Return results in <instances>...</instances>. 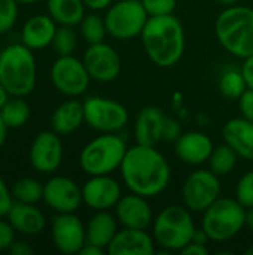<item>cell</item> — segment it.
Wrapping results in <instances>:
<instances>
[{
	"label": "cell",
	"mask_w": 253,
	"mask_h": 255,
	"mask_svg": "<svg viewBox=\"0 0 253 255\" xmlns=\"http://www.w3.org/2000/svg\"><path fill=\"white\" fill-rule=\"evenodd\" d=\"M121 175L131 193L146 199L160 196L171 179L167 158L155 146L140 143L127 149L121 164Z\"/></svg>",
	"instance_id": "1"
},
{
	"label": "cell",
	"mask_w": 253,
	"mask_h": 255,
	"mask_svg": "<svg viewBox=\"0 0 253 255\" xmlns=\"http://www.w3.org/2000/svg\"><path fill=\"white\" fill-rule=\"evenodd\" d=\"M140 37L145 52L158 67H173L185 52V30L173 13L149 16Z\"/></svg>",
	"instance_id": "2"
},
{
	"label": "cell",
	"mask_w": 253,
	"mask_h": 255,
	"mask_svg": "<svg viewBox=\"0 0 253 255\" xmlns=\"http://www.w3.org/2000/svg\"><path fill=\"white\" fill-rule=\"evenodd\" d=\"M37 81L33 49L24 43H10L0 52V82L12 97L28 96Z\"/></svg>",
	"instance_id": "3"
},
{
	"label": "cell",
	"mask_w": 253,
	"mask_h": 255,
	"mask_svg": "<svg viewBox=\"0 0 253 255\" xmlns=\"http://www.w3.org/2000/svg\"><path fill=\"white\" fill-rule=\"evenodd\" d=\"M215 34L225 51L237 58L253 55V9L228 6L215 22Z\"/></svg>",
	"instance_id": "4"
},
{
	"label": "cell",
	"mask_w": 253,
	"mask_h": 255,
	"mask_svg": "<svg viewBox=\"0 0 253 255\" xmlns=\"http://www.w3.org/2000/svg\"><path fill=\"white\" fill-rule=\"evenodd\" d=\"M152 236L157 247L174 253L182 251L195 233V223L191 211L183 205H171L164 208L152 223Z\"/></svg>",
	"instance_id": "5"
},
{
	"label": "cell",
	"mask_w": 253,
	"mask_h": 255,
	"mask_svg": "<svg viewBox=\"0 0 253 255\" xmlns=\"http://www.w3.org/2000/svg\"><path fill=\"white\" fill-rule=\"evenodd\" d=\"M127 149L128 146L119 134L101 133L82 148L79 166L89 176L110 175L121 169Z\"/></svg>",
	"instance_id": "6"
},
{
	"label": "cell",
	"mask_w": 253,
	"mask_h": 255,
	"mask_svg": "<svg viewBox=\"0 0 253 255\" xmlns=\"http://www.w3.org/2000/svg\"><path fill=\"white\" fill-rule=\"evenodd\" d=\"M203 214L201 227L212 242L231 241L245 227L246 208L237 199L219 197Z\"/></svg>",
	"instance_id": "7"
},
{
	"label": "cell",
	"mask_w": 253,
	"mask_h": 255,
	"mask_svg": "<svg viewBox=\"0 0 253 255\" xmlns=\"http://www.w3.org/2000/svg\"><path fill=\"white\" fill-rule=\"evenodd\" d=\"M149 15L145 10L142 1L137 0H119L107 7L104 22L107 33L121 40L140 36Z\"/></svg>",
	"instance_id": "8"
},
{
	"label": "cell",
	"mask_w": 253,
	"mask_h": 255,
	"mask_svg": "<svg viewBox=\"0 0 253 255\" xmlns=\"http://www.w3.org/2000/svg\"><path fill=\"white\" fill-rule=\"evenodd\" d=\"M85 123L100 133H118L128 123V111L119 102L92 96L84 102Z\"/></svg>",
	"instance_id": "9"
},
{
	"label": "cell",
	"mask_w": 253,
	"mask_h": 255,
	"mask_svg": "<svg viewBox=\"0 0 253 255\" xmlns=\"http://www.w3.org/2000/svg\"><path fill=\"white\" fill-rule=\"evenodd\" d=\"M52 85L67 97L82 96L89 85L91 76L82 60L72 55H58L49 72Z\"/></svg>",
	"instance_id": "10"
},
{
	"label": "cell",
	"mask_w": 253,
	"mask_h": 255,
	"mask_svg": "<svg viewBox=\"0 0 253 255\" xmlns=\"http://www.w3.org/2000/svg\"><path fill=\"white\" fill-rule=\"evenodd\" d=\"M219 197V176L215 175L210 169H200L192 172L182 185V200L191 212H204Z\"/></svg>",
	"instance_id": "11"
},
{
	"label": "cell",
	"mask_w": 253,
	"mask_h": 255,
	"mask_svg": "<svg viewBox=\"0 0 253 255\" xmlns=\"http://www.w3.org/2000/svg\"><path fill=\"white\" fill-rule=\"evenodd\" d=\"M51 239L61 254H79L86 244V227L75 212L57 214L51 220Z\"/></svg>",
	"instance_id": "12"
},
{
	"label": "cell",
	"mask_w": 253,
	"mask_h": 255,
	"mask_svg": "<svg viewBox=\"0 0 253 255\" xmlns=\"http://www.w3.org/2000/svg\"><path fill=\"white\" fill-rule=\"evenodd\" d=\"M91 79L97 82H112L115 81L122 69V61L116 49L106 43H91L82 58Z\"/></svg>",
	"instance_id": "13"
},
{
	"label": "cell",
	"mask_w": 253,
	"mask_h": 255,
	"mask_svg": "<svg viewBox=\"0 0 253 255\" xmlns=\"http://www.w3.org/2000/svg\"><path fill=\"white\" fill-rule=\"evenodd\" d=\"M63 142L54 130L40 131L30 145V164L40 173H54L63 161Z\"/></svg>",
	"instance_id": "14"
},
{
	"label": "cell",
	"mask_w": 253,
	"mask_h": 255,
	"mask_svg": "<svg viewBox=\"0 0 253 255\" xmlns=\"http://www.w3.org/2000/svg\"><path fill=\"white\" fill-rule=\"evenodd\" d=\"M43 202L57 214L76 212L84 202L82 188L67 176H52L43 185Z\"/></svg>",
	"instance_id": "15"
},
{
	"label": "cell",
	"mask_w": 253,
	"mask_h": 255,
	"mask_svg": "<svg viewBox=\"0 0 253 255\" xmlns=\"http://www.w3.org/2000/svg\"><path fill=\"white\" fill-rule=\"evenodd\" d=\"M121 197V185L110 175L91 176L82 187L84 203L95 212L115 208Z\"/></svg>",
	"instance_id": "16"
},
{
	"label": "cell",
	"mask_w": 253,
	"mask_h": 255,
	"mask_svg": "<svg viewBox=\"0 0 253 255\" xmlns=\"http://www.w3.org/2000/svg\"><path fill=\"white\" fill-rule=\"evenodd\" d=\"M115 217L122 227L146 230L154 223V212L146 197L139 194H127L119 199L115 206Z\"/></svg>",
	"instance_id": "17"
},
{
	"label": "cell",
	"mask_w": 253,
	"mask_h": 255,
	"mask_svg": "<svg viewBox=\"0 0 253 255\" xmlns=\"http://www.w3.org/2000/svg\"><path fill=\"white\" fill-rule=\"evenodd\" d=\"M155 239L143 229L122 227L107 247L110 255H152L157 253Z\"/></svg>",
	"instance_id": "18"
},
{
	"label": "cell",
	"mask_w": 253,
	"mask_h": 255,
	"mask_svg": "<svg viewBox=\"0 0 253 255\" xmlns=\"http://www.w3.org/2000/svg\"><path fill=\"white\" fill-rule=\"evenodd\" d=\"M213 148L212 139L201 131L182 133L174 142V152L177 158L189 166H200L209 161Z\"/></svg>",
	"instance_id": "19"
},
{
	"label": "cell",
	"mask_w": 253,
	"mask_h": 255,
	"mask_svg": "<svg viewBox=\"0 0 253 255\" xmlns=\"http://www.w3.org/2000/svg\"><path fill=\"white\" fill-rule=\"evenodd\" d=\"M164 112L157 106L143 108L134 123L136 142L146 146H157L163 140V128L166 123Z\"/></svg>",
	"instance_id": "20"
},
{
	"label": "cell",
	"mask_w": 253,
	"mask_h": 255,
	"mask_svg": "<svg viewBox=\"0 0 253 255\" xmlns=\"http://www.w3.org/2000/svg\"><path fill=\"white\" fill-rule=\"evenodd\" d=\"M7 221L22 236H37L46 226V218L36 205L21 202H13L7 214Z\"/></svg>",
	"instance_id": "21"
},
{
	"label": "cell",
	"mask_w": 253,
	"mask_h": 255,
	"mask_svg": "<svg viewBox=\"0 0 253 255\" xmlns=\"http://www.w3.org/2000/svg\"><path fill=\"white\" fill-rule=\"evenodd\" d=\"M57 22L49 15L30 16L21 28V43L36 51L52 45Z\"/></svg>",
	"instance_id": "22"
},
{
	"label": "cell",
	"mask_w": 253,
	"mask_h": 255,
	"mask_svg": "<svg viewBox=\"0 0 253 255\" xmlns=\"http://www.w3.org/2000/svg\"><path fill=\"white\" fill-rule=\"evenodd\" d=\"M222 137L239 157L253 160V121L243 117L227 121L222 128Z\"/></svg>",
	"instance_id": "23"
},
{
	"label": "cell",
	"mask_w": 253,
	"mask_h": 255,
	"mask_svg": "<svg viewBox=\"0 0 253 255\" xmlns=\"http://www.w3.org/2000/svg\"><path fill=\"white\" fill-rule=\"evenodd\" d=\"M85 123L84 103L78 100H66L55 108L51 117V127L60 136L70 134L76 131Z\"/></svg>",
	"instance_id": "24"
},
{
	"label": "cell",
	"mask_w": 253,
	"mask_h": 255,
	"mask_svg": "<svg viewBox=\"0 0 253 255\" xmlns=\"http://www.w3.org/2000/svg\"><path fill=\"white\" fill-rule=\"evenodd\" d=\"M118 220L109 211H97L86 226V242L107 250L109 244L118 233Z\"/></svg>",
	"instance_id": "25"
},
{
	"label": "cell",
	"mask_w": 253,
	"mask_h": 255,
	"mask_svg": "<svg viewBox=\"0 0 253 255\" xmlns=\"http://www.w3.org/2000/svg\"><path fill=\"white\" fill-rule=\"evenodd\" d=\"M48 15L60 25H79L85 16L84 0H48Z\"/></svg>",
	"instance_id": "26"
},
{
	"label": "cell",
	"mask_w": 253,
	"mask_h": 255,
	"mask_svg": "<svg viewBox=\"0 0 253 255\" xmlns=\"http://www.w3.org/2000/svg\"><path fill=\"white\" fill-rule=\"evenodd\" d=\"M31 115L30 105L24 100V97L9 99L0 109V117L7 128H19L22 127Z\"/></svg>",
	"instance_id": "27"
},
{
	"label": "cell",
	"mask_w": 253,
	"mask_h": 255,
	"mask_svg": "<svg viewBox=\"0 0 253 255\" xmlns=\"http://www.w3.org/2000/svg\"><path fill=\"white\" fill-rule=\"evenodd\" d=\"M237 158L239 154L228 143H222L213 148L209 158V169L218 176H225L236 169Z\"/></svg>",
	"instance_id": "28"
},
{
	"label": "cell",
	"mask_w": 253,
	"mask_h": 255,
	"mask_svg": "<svg viewBox=\"0 0 253 255\" xmlns=\"http://www.w3.org/2000/svg\"><path fill=\"white\" fill-rule=\"evenodd\" d=\"M246 90H248V84H246L242 69L230 67L221 75L219 91L224 97L236 100V99H240Z\"/></svg>",
	"instance_id": "29"
},
{
	"label": "cell",
	"mask_w": 253,
	"mask_h": 255,
	"mask_svg": "<svg viewBox=\"0 0 253 255\" xmlns=\"http://www.w3.org/2000/svg\"><path fill=\"white\" fill-rule=\"evenodd\" d=\"M12 196L15 202L36 205L37 202L43 200V185L37 179L21 178L13 184Z\"/></svg>",
	"instance_id": "30"
},
{
	"label": "cell",
	"mask_w": 253,
	"mask_h": 255,
	"mask_svg": "<svg viewBox=\"0 0 253 255\" xmlns=\"http://www.w3.org/2000/svg\"><path fill=\"white\" fill-rule=\"evenodd\" d=\"M81 34L82 37L91 45V43H98V42H104V37L107 34V28H106V22H104V16L101 18L97 13H88L82 18L81 24Z\"/></svg>",
	"instance_id": "31"
},
{
	"label": "cell",
	"mask_w": 253,
	"mask_h": 255,
	"mask_svg": "<svg viewBox=\"0 0 253 255\" xmlns=\"http://www.w3.org/2000/svg\"><path fill=\"white\" fill-rule=\"evenodd\" d=\"M78 45V36L70 25H60L57 27L52 46L58 55H72Z\"/></svg>",
	"instance_id": "32"
},
{
	"label": "cell",
	"mask_w": 253,
	"mask_h": 255,
	"mask_svg": "<svg viewBox=\"0 0 253 255\" xmlns=\"http://www.w3.org/2000/svg\"><path fill=\"white\" fill-rule=\"evenodd\" d=\"M18 1L0 0V34L10 31L18 19Z\"/></svg>",
	"instance_id": "33"
},
{
	"label": "cell",
	"mask_w": 253,
	"mask_h": 255,
	"mask_svg": "<svg viewBox=\"0 0 253 255\" xmlns=\"http://www.w3.org/2000/svg\"><path fill=\"white\" fill-rule=\"evenodd\" d=\"M236 199L246 209L253 208V170L245 173L236 185Z\"/></svg>",
	"instance_id": "34"
},
{
	"label": "cell",
	"mask_w": 253,
	"mask_h": 255,
	"mask_svg": "<svg viewBox=\"0 0 253 255\" xmlns=\"http://www.w3.org/2000/svg\"><path fill=\"white\" fill-rule=\"evenodd\" d=\"M142 4L149 16H161L173 13L177 0H142Z\"/></svg>",
	"instance_id": "35"
},
{
	"label": "cell",
	"mask_w": 253,
	"mask_h": 255,
	"mask_svg": "<svg viewBox=\"0 0 253 255\" xmlns=\"http://www.w3.org/2000/svg\"><path fill=\"white\" fill-rule=\"evenodd\" d=\"M12 205H13L12 190H9L7 184H6L4 179L0 176V218L7 217V214H9Z\"/></svg>",
	"instance_id": "36"
},
{
	"label": "cell",
	"mask_w": 253,
	"mask_h": 255,
	"mask_svg": "<svg viewBox=\"0 0 253 255\" xmlns=\"http://www.w3.org/2000/svg\"><path fill=\"white\" fill-rule=\"evenodd\" d=\"M15 230L10 226L9 221H4L3 218H0V251L9 250L10 245L15 241Z\"/></svg>",
	"instance_id": "37"
},
{
	"label": "cell",
	"mask_w": 253,
	"mask_h": 255,
	"mask_svg": "<svg viewBox=\"0 0 253 255\" xmlns=\"http://www.w3.org/2000/svg\"><path fill=\"white\" fill-rule=\"evenodd\" d=\"M180 134H182L180 124L174 118L167 117L166 123H164V128H163V140H166V142H176Z\"/></svg>",
	"instance_id": "38"
},
{
	"label": "cell",
	"mask_w": 253,
	"mask_h": 255,
	"mask_svg": "<svg viewBox=\"0 0 253 255\" xmlns=\"http://www.w3.org/2000/svg\"><path fill=\"white\" fill-rule=\"evenodd\" d=\"M239 102H240L242 117L249 120V121H253V88H248L242 94Z\"/></svg>",
	"instance_id": "39"
},
{
	"label": "cell",
	"mask_w": 253,
	"mask_h": 255,
	"mask_svg": "<svg viewBox=\"0 0 253 255\" xmlns=\"http://www.w3.org/2000/svg\"><path fill=\"white\" fill-rule=\"evenodd\" d=\"M10 254L12 255H33L34 250L25 242V241H13V244L9 248Z\"/></svg>",
	"instance_id": "40"
},
{
	"label": "cell",
	"mask_w": 253,
	"mask_h": 255,
	"mask_svg": "<svg viewBox=\"0 0 253 255\" xmlns=\"http://www.w3.org/2000/svg\"><path fill=\"white\" fill-rule=\"evenodd\" d=\"M242 72H243V76L246 79L248 88H253V55L245 58V63L242 66Z\"/></svg>",
	"instance_id": "41"
},
{
	"label": "cell",
	"mask_w": 253,
	"mask_h": 255,
	"mask_svg": "<svg viewBox=\"0 0 253 255\" xmlns=\"http://www.w3.org/2000/svg\"><path fill=\"white\" fill-rule=\"evenodd\" d=\"M180 253L186 255H207L209 254V250H207L206 245H200V244L191 241Z\"/></svg>",
	"instance_id": "42"
},
{
	"label": "cell",
	"mask_w": 253,
	"mask_h": 255,
	"mask_svg": "<svg viewBox=\"0 0 253 255\" xmlns=\"http://www.w3.org/2000/svg\"><path fill=\"white\" fill-rule=\"evenodd\" d=\"M113 0H84L85 6L92 9V10H103L107 9L112 4Z\"/></svg>",
	"instance_id": "43"
},
{
	"label": "cell",
	"mask_w": 253,
	"mask_h": 255,
	"mask_svg": "<svg viewBox=\"0 0 253 255\" xmlns=\"http://www.w3.org/2000/svg\"><path fill=\"white\" fill-rule=\"evenodd\" d=\"M104 251L106 250H103V248H100V247H97V245H92V244H85L84 247H82V250L79 251V254L81 255H103L104 254Z\"/></svg>",
	"instance_id": "44"
},
{
	"label": "cell",
	"mask_w": 253,
	"mask_h": 255,
	"mask_svg": "<svg viewBox=\"0 0 253 255\" xmlns=\"http://www.w3.org/2000/svg\"><path fill=\"white\" fill-rule=\"evenodd\" d=\"M192 242H197L200 245H207V242H210V238L207 236V233L204 232V229H197L194 236H192Z\"/></svg>",
	"instance_id": "45"
},
{
	"label": "cell",
	"mask_w": 253,
	"mask_h": 255,
	"mask_svg": "<svg viewBox=\"0 0 253 255\" xmlns=\"http://www.w3.org/2000/svg\"><path fill=\"white\" fill-rule=\"evenodd\" d=\"M245 227L253 232V208L246 209V220H245Z\"/></svg>",
	"instance_id": "46"
},
{
	"label": "cell",
	"mask_w": 253,
	"mask_h": 255,
	"mask_svg": "<svg viewBox=\"0 0 253 255\" xmlns=\"http://www.w3.org/2000/svg\"><path fill=\"white\" fill-rule=\"evenodd\" d=\"M9 100V93L6 91V88L1 85V82H0V109H1V106L6 103Z\"/></svg>",
	"instance_id": "47"
},
{
	"label": "cell",
	"mask_w": 253,
	"mask_h": 255,
	"mask_svg": "<svg viewBox=\"0 0 253 255\" xmlns=\"http://www.w3.org/2000/svg\"><path fill=\"white\" fill-rule=\"evenodd\" d=\"M6 131H7V127H6V124L3 123L1 117H0V148H1V146H3V143H4V139H6Z\"/></svg>",
	"instance_id": "48"
},
{
	"label": "cell",
	"mask_w": 253,
	"mask_h": 255,
	"mask_svg": "<svg viewBox=\"0 0 253 255\" xmlns=\"http://www.w3.org/2000/svg\"><path fill=\"white\" fill-rule=\"evenodd\" d=\"M216 1H219L221 4H227L228 6V4H236L239 0H216Z\"/></svg>",
	"instance_id": "49"
},
{
	"label": "cell",
	"mask_w": 253,
	"mask_h": 255,
	"mask_svg": "<svg viewBox=\"0 0 253 255\" xmlns=\"http://www.w3.org/2000/svg\"><path fill=\"white\" fill-rule=\"evenodd\" d=\"M19 4H31V3H36V1H39V0H16Z\"/></svg>",
	"instance_id": "50"
},
{
	"label": "cell",
	"mask_w": 253,
	"mask_h": 255,
	"mask_svg": "<svg viewBox=\"0 0 253 255\" xmlns=\"http://www.w3.org/2000/svg\"><path fill=\"white\" fill-rule=\"evenodd\" d=\"M246 255H253V245H251V247L246 250Z\"/></svg>",
	"instance_id": "51"
},
{
	"label": "cell",
	"mask_w": 253,
	"mask_h": 255,
	"mask_svg": "<svg viewBox=\"0 0 253 255\" xmlns=\"http://www.w3.org/2000/svg\"><path fill=\"white\" fill-rule=\"evenodd\" d=\"M137 1H142V0H137Z\"/></svg>",
	"instance_id": "52"
}]
</instances>
